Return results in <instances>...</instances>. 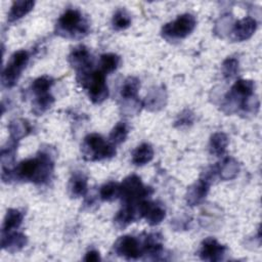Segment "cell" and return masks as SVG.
Wrapping results in <instances>:
<instances>
[{
	"mask_svg": "<svg viewBox=\"0 0 262 262\" xmlns=\"http://www.w3.org/2000/svg\"><path fill=\"white\" fill-rule=\"evenodd\" d=\"M54 161L50 152L40 150L37 157L20 162L13 169V177L37 184L46 183L52 176Z\"/></svg>",
	"mask_w": 262,
	"mask_h": 262,
	"instance_id": "obj_1",
	"label": "cell"
},
{
	"mask_svg": "<svg viewBox=\"0 0 262 262\" xmlns=\"http://www.w3.org/2000/svg\"><path fill=\"white\" fill-rule=\"evenodd\" d=\"M55 32L62 38L81 39L89 32V24L78 9H67L57 19Z\"/></svg>",
	"mask_w": 262,
	"mask_h": 262,
	"instance_id": "obj_2",
	"label": "cell"
},
{
	"mask_svg": "<svg viewBox=\"0 0 262 262\" xmlns=\"http://www.w3.org/2000/svg\"><path fill=\"white\" fill-rule=\"evenodd\" d=\"M82 157L86 161L96 162L113 158L116 155V147L98 133H90L85 136L81 144Z\"/></svg>",
	"mask_w": 262,
	"mask_h": 262,
	"instance_id": "obj_3",
	"label": "cell"
},
{
	"mask_svg": "<svg viewBox=\"0 0 262 262\" xmlns=\"http://www.w3.org/2000/svg\"><path fill=\"white\" fill-rule=\"evenodd\" d=\"M77 80L87 90L89 99L93 103H101L107 98L108 87L105 82V75L99 70L78 74Z\"/></svg>",
	"mask_w": 262,
	"mask_h": 262,
	"instance_id": "obj_4",
	"label": "cell"
},
{
	"mask_svg": "<svg viewBox=\"0 0 262 262\" xmlns=\"http://www.w3.org/2000/svg\"><path fill=\"white\" fill-rule=\"evenodd\" d=\"M255 92V83L252 80L239 79L231 87L230 91L225 95L223 102V111L227 114L239 111L244 102Z\"/></svg>",
	"mask_w": 262,
	"mask_h": 262,
	"instance_id": "obj_5",
	"label": "cell"
},
{
	"mask_svg": "<svg viewBox=\"0 0 262 262\" xmlns=\"http://www.w3.org/2000/svg\"><path fill=\"white\" fill-rule=\"evenodd\" d=\"M195 26L196 19L194 15L190 13H183L178 15L174 20L163 26L162 36L168 41H178L190 35Z\"/></svg>",
	"mask_w": 262,
	"mask_h": 262,
	"instance_id": "obj_6",
	"label": "cell"
},
{
	"mask_svg": "<svg viewBox=\"0 0 262 262\" xmlns=\"http://www.w3.org/2000/svg\"><path fill=\"white\" fill-rule=\"evenodd\" d=\"M123 204H137L152 193V188L142 183L137 175H129L120 183Z\"/></svg>",
	"mask_w": 262,
	"mask_h": 262,
	"instance_id": "obj_7",
	"label": "cell"
},
{
	"mask_svg": "<svg viewBox=\"0 0 262 262\" xmlns=\"http://www.w3.org/2000/svg\"><path fill=\"white\" fill-rule=\"evenodd\" d=\"M29 52L27 50H17L11 56L6 67L2 71L1 82L5 88L13 87L18 81L21 72L29 62Z\"/></svg>",
	"mask_w": 262,
	"mask_h": 262,
	"instance_id": "obj_8",
	"label": "cell"
},
{
	"mask_svg": "<svg viewBox=\"0 0 262 262\" xmlns=\"http://www.w3.org/2000/svg\"><path fill=\"white\" fill-rule=\"evenodd\" d=\"M114 252L127 260H135L143 256L141 242L132 235L119 237L114 244Z\"/></svg>",
	"mask_w": 262,
	"mask_h": 262,
	"instance_id": "obj_9",
	"label": "cell"
},
{
	"mask_svg": "<svg viewBox=\"0 0 262 262\" xmlns=\"http://www.w3.org/2000/svg\"><path fill=\"white\" fill-rule=\"evenodd\" d=\"M138 210L140 217L144 218L151 226L160 224L166 217V210L164 206L157 202L142 200L138 203Z\"/></svg>",
	"mask_w": 262,
	"mask_h": 262,
	"instance_id": "obj_10",
	"label": "cell"
},
{
	"mask_svg": "<svg viewBox=\"0 0 262 262\" xmlns=\"http://www.w3.org/2000/svg\"><path fill=\"white\" fill-rule=\"evenodd\" d=\"M68 59L71 67L77 71V75L89 72L93 64L92 55L84 45H78L73 48Z\"/></svg>",
	"mask_w": 262,
	"mask_h": 262,
	"instance_id": "obj_11",
	"label": "cell"
},
{
	"mask_svg": "<svg viewBox=\"0 0 262 262\" xmlns=\"http://www.w3.org/2000/svg\"><path fill=\"white\" fill-rule=\"evenodd\" d=\"M227 248L221 245L213 237H208L203 241L200 249V257L205 261H220L226 254Z\"/></svg>",
	"mask_w": 262,
	"mask_h": 262,
	"instance_id": "obj_12",
	"label": "cell"
},
{
	"mask_svg": "<svg viewBox=\"0 0 262 262\" xmlns=\"http://www.w3.org/2000/svg\"><path fill=\"white\" fill-rule=\"evenodd\" d=\"M211 183L205 179L204 177H201L198 181H195L193 184H191L186 192V203L190 207L200 205L203 203L209 192Z\"/></svg>",
	"mask_w": 262,
	"mask_h": 262,
	"instance_id": "obj_13",
	"label": "cell"
},
{
	"mask_svg": "<svg viewBox=\"0 0 262 262\" xmlns=\"http://www.w3.org/2000/svg\"><path fill=\"white\" fill-rule=\"evenodd\" d=\"M257 29V21L251 16L244 17L234 23L231 29L232 39L234 41H245L250 39Z\"/></svg>",
	"mask_w": 262,
	"mask_h": 262,
	"instance_id": "obj_14",
	"label": "cell"
},
{
	"mask_svg": "<svg viewBox=\"0 0 262 262\" xmlns=\"http://www.w3.org/2000/svg\"><path fill=\"white\" fill-rule=\"evenodd\" d=\"M140 214L137 204H123L122 208L115 216V224L118 228H125L137 219H140Z\"/></svg>",
	"mask_w": 262,
	"mask_h": 262,
	"instance_id": "obj_15",
	"label": "cell"
},
{
	"mask_svg": "<svg viewBox=\"0 0 262 262\" xmlns=\"http://www.w3.org/2000/svg\"><path fill=\"white\" fill-rule=\"evenodd\" d=\"M167 101V93L164 86H155L146 94L142 101L143 107L148 111L157 112L165 107Z\"/></svg>",
	"mask_w": 262,
	"mask_h": 262,
	"instance_id": "obj_16",
	"label": "cell"
},
{
	"mask_svg": "<svg viewBox=\"0 0 262 262\" xmlns=\"http://www.w3.org/2000/svg\"><path fill=\"white\" fill-rule=\"evenodd\" d=\"M28 237L17 231H9V232H2L1 237V247L3 250L9 253H15L20 251L27 246Z\"/></svg>",
	"mask_w": 262,
	"mask_h": 262,
	"instance_id": "obj_17",
	"label": "cell"
},
{
	"mask_svg": "<svg viewBox=\"0 0 262 262\" xmlns=\"http://www.w3.org/2000/svg\"><path fill=\"white\" fill-rule=\"evenodd\" d=\"M69 192L72 198H81L87 193V176L82 171H76L72 174L69 181Z\"/></svg>",
	"mask_w": 262,
	"mask_h": 262,
	"instance_id": "obj_18",
	"label": "cell"
},
{
	"mask_svg": "<svg viewBox=\"0 0 262 262\" xmlns=\"http://www.w3.org/2000/svg\"><path fill=\"white\" fill-rule=\"evenodd\" d=\"M217 175L222 180H231L235 178L239 172V164L233 158H225L221 163L216 165Z\"/></svg>",
	"mask_w": 262,
	"mask_h": 262,
	"instance_id": "obj_19",
	"label": "cell"
},
{
	"mask_svg": "<svg viewBox=\"0 0 262 262\" xmlns=\"http://www.w3.org/2000/svg\"><path fill=\"white\" fill-rule=\"evenodd\" d=\"M35 6V2L32 0H18L14 1L9 9L7 19L9 23L20 19L27 15Z\"/></svg>",
	"mask_w": 262,
	"mask_h": 262,
	"instance_id": "obj_20",
	"label": "cell"
},
{
	"mask_svg": "<svg viewBox=\"0 0 262 262\" xmlns=\"http://www.w3.org/2000/svg\"><path fill=\"white\" fill-rule=\"evenodd\" d=\"M8 130L10 134V139L14 141H19L21 138L26 137L31 133L32 127L30 123L25 119H14L8 125Z\"/></svg>",
	"mask_w": 262,
	"mask_h": 262,
	"instance_id": "obj_21",
	"label": "cell"
},
{
	"mask_svg": "<svg viewBox=\"0 0 262 262\" xmlns=\"http://www.w3.org/2000/svg\"><path fill=\"white\" fill-rule=\"evenodd\" d=\"M154 158V148L149 143L139 144L132 152V163L136 166H143Z\"/></svg>",
	"mask_w": 262,
	"mask_h": 262,
	"instance_id": "obj_22",
	"label": "cell"
},
{
	"mask_svg": "<svg viewBox=\"0 0 262 262\" xmlns=\"http://www.w3.org/2000/svg\"><path fill=\"white\" fill-rule=\"evenodd\" d=\"M228 145V137L223 132L214 133L209 142V150L210 154L215 157H221L226 151V147Z\"/></svg>",
	"mask_w": 262,
	"mask_h": 262,
	"instance_id": "obj_23",
	"label": "cell"
},
{
	"mask_svg": "<svg viewBox=\"0 0 262 262\" xmlns=\"http://www.w3.org/2000/svg\"><path fill=\"white\" fill-rule=\"evenodd\" d=\"M24 213L17 209H8L2 224V232H9L17 229L23 223Z\"/></svg>",
	"mask_w": 262,
	"mask_h": 262,
	"instance_id": "obj_24",
	"label": "cell"
},
{
	"mask_svg": "<svg viewBox=\"0 0 262 262\" xmlns=\"http://www.w3.org/2000/svg\"><path fill=\"white\" fill-rule=\"evenodd\" d=\"M140 88V81L138 78L130 76L122 84L120 93L122 99H133L137 98V94Z\"/></svg>",
	"mask_w": 262,
	"mask_h": 262,
	"instance_id": "obj_25",
	"label": "cell"
},
{
	"mask_svg": "<svg viewBox=\"0 0 262 262\" xmlns=\"http://www.w3.org/2000/svg\"><path fill=\"white\" fill-rule=\"evenodd\" d=\"M54 103V97L50 93L37 95L32 102V112L36 116H41L46 113Z\"/></svg>",
	"mask_w": 262,
	"mask_h": 262,
	"instance_id": "obj_26",
	"label": "cell"
},
{
	"mask_svg": "<svg viewBox=\"0 0 262 262\" xmlns=\"http://www.w3.org/2000/svg\"><path fill=\"white\" fill-rule=\"evenodd\" d=\"M121 63V57L115 53H104L100 56L99 71L102 72L104 75L113 73L116 71Z\"/></svg>",
	"mask_w": 262,
	"mask_h": 262,
	"instance_id": "obj_27",
	"label": "cell"
},
{
	"mask_svg": "<svg viewBox=\"0 0 262 262\" xmlns=\"http://www.w3.org/2000/svg\"><path fill=\"white\" fill-rule=\"evenodd\" d=\"M121 187L120 183L108 181L104 183L99 189V198L104 202H113L120 198Z\"/></svg>",
	"mask_w": 262,
	"mask_h": 262,
	"instance_id": "obj_28",
	"label": "cell"
},
{
	"mask_svg": "<svg viewBox=\"0 0 262 262\" xmlns=\"http://www.w3.org/2000/svg\"><path fill=\"white\" fill-rule=\"evenodd\" d=\"M128 126L125 122H119L111 131L110 136H108V141L114 144L115 146L118 144L123 143L127 136H128Z\"/></svg>",
	"mask_w": 262,
	"mask_h": 262,
	"instance_id": "obj_29",
	"label": "cell"
},
{
	"mask_svg": "<svg viewBox=\"0 0 262 262\" xmlns=\"http://www.w3.org/2000/svg\"><path fill=\"white\" fill-rule=\"evenodd\" d=\"M53 83H54V81L51 77L41 76L33 81L31 89L36 96L45 94V93H49V90H50L51 86L53 85Z\"/></svg>",
	"mask_w": 262,
	"mask_h": 262,
	"instance_id": "obj_30",
	"label": "cell"
},
{
	"mask_svg": "<svg viewBox=\"0 0 262 262\" xmlns=\"http://www.w3.org/2000/svg\"><path fill=\"white\" fill-rule=\"evenodd\" d=\"M112 25L116 30H125L131 25V16L125 9H118L113 15Z\"/></svg>",
	"mask_w": 262,
	"mask_h": 262,
	"instance_id": "obj_31",
	"label": "cell"
},
{
	"mask_svg": "<svg viewBox=\"0 0 262 262\" xmlns=\"http://www.w3.org/2000/svg\"><path fill=\"white\" fill-rule=\"evenodd\" d=\"M221 71L224 79L230 80L236 76L238 72V60L235 57L229 56L225 58L221 66Z\"/></svg>",
	"mask_w": 262,
	"mask_h": 262,
	"instance_id": "obj_32",
	"label": "cell"
},
{
	"mask_svg": "<svg viewBox=\"0 0 262 262\" xmlns=\"http://www.w3.org/2000/svg\"><path fill=\"white\" fill-rule=\"evenodd\" d=\"M194 121V116H193V113L186 108V110H183L176 118L175 120V127L177 128H186V127H189L192 125Z\"/></svg>",
	"mask_w": 262,
	"mask_h": 262,
	"instance_id": "obj_33",
	"label": "cell"
},
{
	"mask_svg": "<svg viewBox=\"0 0 262 262\" xmlns=\"http://www.w3.org/2000/svg\"><path fill=\"white\" fill-rule=\"evenodd\" d=\"M83 260H84V261H87V262H96V261H99V260H100L99 252H97L96 250H90V251L86 252V254H85Z\"/></svg>",
	"mask_w": 262,
	"mask_h": 262,
	"instance_id": "obj_34",
	"label": "cell"
}]
</instances>
